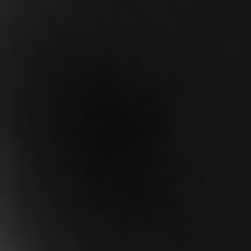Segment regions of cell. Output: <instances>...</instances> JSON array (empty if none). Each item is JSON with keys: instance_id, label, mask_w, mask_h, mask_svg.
Wrapping results in <instances>:
<instances>
[{"instance_id": "obj_1", "label": "cell", "mask_w": 251, "mask_h": 251, "mask_svg": "<svg viewBox=\"0 0 251 251\" xmlns=\"http://www.w3.org/2000/svg\"><path fill=\"white\" fill-rule=\"evenodd\" d=\"M0 251H251V0H0Z\"/></svg>"}]
</instances>
